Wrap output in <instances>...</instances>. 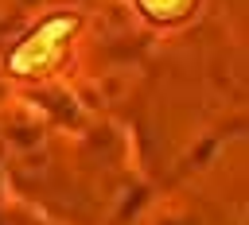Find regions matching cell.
<instances>
[{
  "label": "cell",
  "mask_w": 249,
  "mask_h": 225,
  "mask_svg": "<svg viewBox=\"0 0 249 225\" xmlns=\"http://www.w3.org/2000/svg\"><path fill=\"white\" fill-rule=\"evenodd\" d=\"M74 27H78V16H51V19H43V23L12 50V58H8L12 74H23V78L47 74V70L62 58L66 39L74 35Z\"/></svg>",
  "instance_id": "6da1fadb"
},
{
  "label": "cell",
  "mask_w": 249,
  "mask_h": 225,
  "mask_svg": "<svg viewBox=\"0 0 249 225\" xmlns=\"http://www.w3.org/2000/svg\"><path fill=\"white\" fill-rule=\"evenodd\" d=\"M195 4H198V0H136V8H140L148 19H156V23H179V19L191 16Z\"/></svg>",
  "instance_id": "7a4b0ae2"
}]
</instances>
